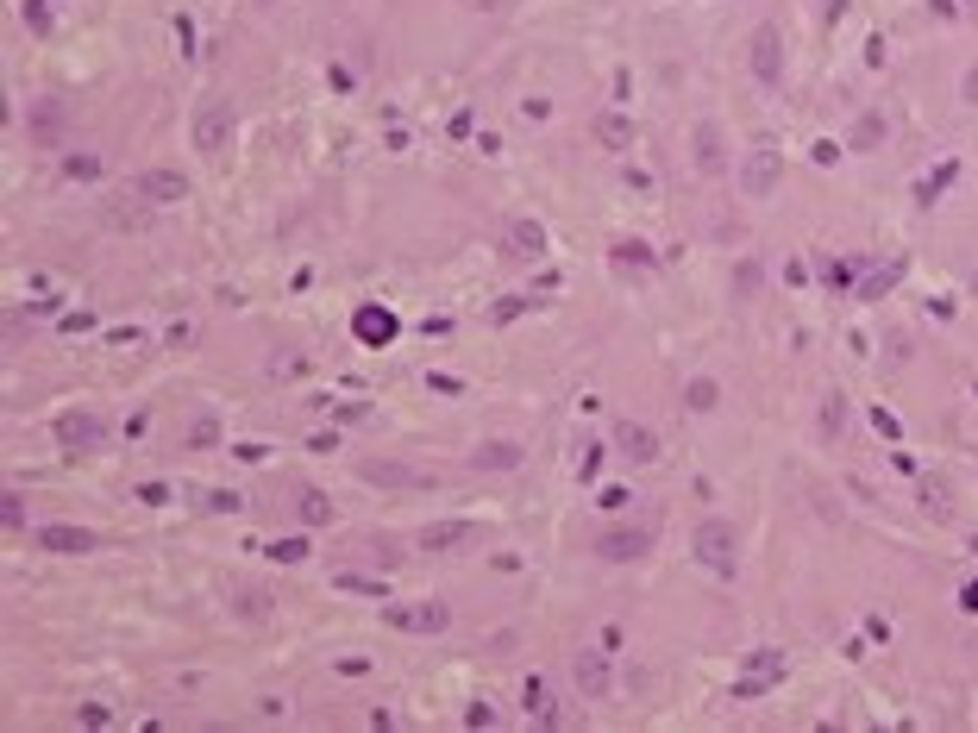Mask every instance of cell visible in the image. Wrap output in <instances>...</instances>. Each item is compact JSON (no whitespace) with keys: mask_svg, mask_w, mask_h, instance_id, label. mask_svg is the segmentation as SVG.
I'll return each instance as SVG.
<instances>
[{"mask_svg":"<svg viewBox=\"0 0 978 733\" xmlns=\"http://www.w3.org/2000/svg\"><path fill=\"white\" fill-rule=\"evenodd\" d=\"M784 32L772 26V19H759V26H753V38H747V69H753V76L765 82V88H778L784 82Z\"/></svg>","mask_w":978,"mask_h":733,"instance_id":"5b68a950","label":"cell"},{"mask_svg":"<svg viewBox=\"0 0 978 733\" xmlns=\"http://www.w3.org/2000/svg\"><path fill=\"white\" fill-rule=\"evenodd\" d=\"M690 145H696V170H703V176H721V170H728V138H721L715 120H696Z\"/></svg>","mask_w":978,"mask_h":733,"instance_id":"e0dca14e","label":"cell"},{"mask_svg":"<svg viewBox=\"0 0 978 733\" xmlns=\"http://www.w3.org/2000/svg\"><path fill=\"white\" fill-rule=\"evenodd\" d=\"M258 7H270V0H258Z\"/></svg>","mask_w":978,"mask_h":733,"instance_id":"f907efd6","label":"cell"},{"mask_svg":"<svg viewBox=\"0 0 978 733\" xmlns=\"http://www.w3.org/2000/svg\"><path fill=\"white\" fill-rule=\"evenodd\" d=\"M358 552H370L377 564H402V552H395V539H389V533H377V539H358Z\"/></svg>","mask_w":978,"mask_h":733,"instance_id":"d6a6232c","label":"cell"},{"mask_svg":"<svg viewBox=\"0 0 978 733\" xmlns=\"http://www.w3.org/2000/svg\"><path fill=\"white\" fill-rule=\"evenodd\" d=\"M101 170H107V163H101L95 151H69V157H63V176H69V182H101Z\"/></svg>","mask_w":978,"mask_h":733,"instance_id":"f1b7e54d","label":"cell"},{"mask_svg":"<svg viewBox=\"0 0 978 733\" xmlns=\"http://www.w3.org/2000/svg\"><path fill=\"white\" fill-rule=\"evenodd\" d=\"M872 427H878L884 439H897V433H903V427H897V414H884V408H872Z\"/></svg>","mask_w":978,"mask_h":733,"instance_id":"7bdbcfd3","label":"cell"},{"mask_svg":"<svg viewBox=\"0 0 978 733\" xmlns=\"http://www.w3.org/2000/svg\"><path fill=\"white\" fill-rule=\"evenodd\" d=\"M960 94H966V107H978V69H966V82H960Z\"/></svg>","mask_w":978,"mask_h":733,"instance_id":"7dc6e473","label":"cell"},{"mask_svg":"<svg viewBox=\"0 0 978 733\" xmlns=\"http://www.w3.org/2000/svg\"><path fill=\"white\" fill-rule=\"evenodd\" d=\"M778 182H784V157L772 145H753L747 157H740V195H747V201H765Z\"/></svg>","mask_w":978,"mask_h":733,"instance_id":"52a82bcc","label":"cell"},{"mask_svg":"<svg viewBox=\"0 0 978 733\" xmlns=\"http://www.w3.org/2000/svg\"><path fill=\"white\" fill-rule=\"evenodd\" d=\"M646 546H652L646 527H602L596 533V558H609V564H634V558H646Z\"/></svg>","mask_w":978,"mask_h":733,"instance_id":"5bb4252c","label":"cell"},{"mask_svg":"<svg viewBox=\"0 0 978 733\" xmlns=\"http://www.w3.org/2000/svg\"><path fill=\"white\" fill-rule=\"evenodd\" d=\"M19 13H26V26H32V32H51V26H57L51 0H26V7H19Z\"/></svg>","mask_w":978,"mask_h":733,"instance_id":"836d02e7","label":"cell"},{"mask_svg":"<svg viewBox=\"0 0 978 733\" xmlns=\"http://www.w3.org/2000/svg\"><path fill=\"white\" fill-rule=\"evenodd\" d=\"M615 452H621L627 464H659L665 445H659V433H652L646 420H615Z\"/></svg>","mask_w":978,"mask_h":733,"instance_id":"4fadbf2b","label":"cell"},{"mask_svg":"<svg viewBox=\"0 0 978 733\" xmlns=\"http://www.w3.org/2000/svg\"><path fill=\"white\" fill-rule=\"evenodd\" d=\"M884 138H891V120H884V113H859L853 132H847V151H853V157H872Z\"/></svg>","mask_w":978,"mask_h":733,"instance_id":"d6986e66","label":"cell"},{"mask_svg":"<svg viewBox=\"0 0 978 733\" xmlns=\"http://www.w3.org/2000/svg\"><path fill=\"white\" fill-rule=\"evenodd\" d=\"M0 520H7L13 533L26 527V495H19V489H0Z\"/></svg>","mask_w":978,"mask_h":733,"instance_id":"4dcf8cb0","label":"cell"},{"mask_svg":"<svg viewBox=\"0 0 978 733\" xmlns=\"http://www.w3.org/2000/svg\"><path fill=\"white\" fill-rule=\"evenodd\" d=\"M502 251L515 257V264H540V257L552 251V239H546V226H540V220H527V214H521V220H508V226H502Z\"/></svg>","mask_w":978,"mask_h":733,"instance_id":"7c38bea8","label":"cell"},{"mask_svg":"<svg viewBox=\"0 0 978 733\" xmlns=\"http://www.w3.org/2000/svg\"><path fill=\"white\" fill-rule=\"evenodd\" d=\"M960 608H966V614H978V577H972V583L960 589Z\"/></svg>","mask_w":978,"mask_h":733,"instance_id":"c3c4849f","label":"cell"},{"mask_svg":"<svg viewBox=\"0 0 978 733\" xmlns=\"http://www.w3.org/2000/svg\"><path fill=\"white\" fill-rule=\"evenodd\" d=\"M734 295H740V301H753V295H759V264H753V257L734 270Z\"/></svg>","mask_w":978,"mask_h":733,"instance_id":"e575fe53","label":"cell"},{"mask_svg":"<svg viewBox=\"0 0 978 733\" xmlns=\"http://www.w3.org/2000/svg\"><path fill=\"white\" fill-rule=\"evenodd\" d=\"M189 138H195V151H201L207 163H226L232 138H239V107H232L226 94H207V101L195 107V126H189Z\"/></svg>","mask_w":978,"mask_h":733,"instance_id":"6da1fadb","label":"cell"},{"mask_svg":"<svg viewBox=\"0 0 978 733\" xmlns=\"http://www.w3.org/2000/svg\"><path fill=\"white\" fill-rule=\"evenodd\" d=\"M684 408L690 414H715L721 408V383H715V376H690V383H684Z\"/></svg>","mask_w":978,"mask_h":733,"instance_id":"603a6c76","label":"cell"},{"mask_svg":"<svg viewBox=\"0 0 978 733\" xmlns=\"http://www.w3.org/2000/svg\"><path fill=\"white\" fill-rule=\"evenodd\" d=\"M26 138L44 151H63V138H69V101L63 94H38V101H26Z\"/></svg>","mask_w":978,"mask_h":733,"instance_id":"277c9868","label":"cell"},{"mask_svg":"<svg viewBox=\"0 0 978 733\" xmlns=\"http://www.w3.org/2000/svg\"><path fill=\"white\" fill-rule=\"evenodd\" d=\"M207 445H220V420L214 414H201L195 427H189V452H207Z\"/></svg>","mask_w":978,"mask_h":733,"instance_id":"f546056e","label":"cell"},{"mask_svg":"<svg viewBox=\"0 0 978 733\" xmlns=\"http://www.w3.org/2000/svg\"><path fill=\"white\" fill-rule=\"evenodd\" d=\"M295 514H301V527H326V520H333V495H326V489H301Z\"/></svg>","mask_w":978,"mask_h":733,"instance_id":"cb8c5ba5","label":"cell"},{"mask_svg":"<svg viewBox=\"0 0 978 733\" xmlns=\"http://www.w3.org/2000/svg\"><path fill=\"white\" fill-rule=\"evenodd\" d=\"M270 558H276V564H301V558H308V539H276Z\"/></svg>","mask_w":978,"mask_h":733,"instance_id":"8d00e7d4","label":"cell"},{"mask_svg":"<svg viewBox=\"0 0 978 733\" xmlns=\"http://www.w3.org/2000/svg\"><path fill=\"white\" fill-rule=\"evenodd\" d=\"M809 157H815V163H822V170H828V163H841V157H847V145H828V138H822V145H815Z\"/></svg>","mask_w":978,"mask_h":733,"instance_id":"60d3db41","label":"cell"},{"mask_svg":"<svg viewBox=\"0 0 978 733\" xmlns=\"http://www.w3.org/2000/svg\"><path fill=\"white\" fill-rule=\"evenodd\" d=\"M521 307H533V301H527V295H508V301L496 307V320H515V314H521Z\"/></svg>","mask_w":978,"mask_h":733,"instance_id":"f6af8a7d","label":"cell"},{"mask_svg":"<svg viewBox=\"0 0 978 733\" xmlns=\"http://www.w3.org/2000/svg\"><path fill=\"white\" fill-rule=\"evenodd\" d=\"M690 552H696V564H709L715 577H734V571H740V533H734V527H728L721 514L696 520V533H690Z\"/></svg>","mask_w":978,"mask_h":733,"instance_id":"7a4b0ae2","label":"cell"},{"mask_svg":"<svg viewBox=\"0 0 978 733\" xmlns=\"http://www.w3.org/2000/svg\"><path fill=\"white\" fill-rule=\"evenodd\" d=\"M132 195L151 201V207H176V201H189V176L170 170V163H157V170H138L132 176Z\"/></svg>","mask_w":978,"mask_h":733,"instance_id":"8fae6325","label":"cell"},{"mask_svg":"<svg viewBox=\"0 0 978 733\" xmlns=\"http://www.w3.org/2000/svg\"><path fill=\"white\" fill-rule=\"evenodd\" d=\"M521 458H527V445H515V439H483L471 458V470H521Z\"/></svg>","mask_w":978,"mask_h":733,"instance_id":"ac0fdd59","label":"cell"},{"mask_svg":"<svg viewBox=\"0 0 978 733\" xmlns=\"http://www.w3.org/2000/svg\"><path fill=\"white\" fill-rule=\"evenodd\" d=\"M627 502H634V495H627V489H602V508H609V514H621Z\"/></svg>","mask_w":978,"mask_h":733,"instance_id":"ee69618b","label":"cell"},{"mask_svg":"<svg viewBox=\"0 0 978 733\" xmlns=\"http://www.w3.org/2000/svg\"><path fill=\"white\" fill-rule=\"evenodd\" d=\"M596 138H602V145H609V151H634V120H627V113H602V120H596Z\"/></svg>","mask_w":978,"mask_h":733,"instance_id":"7402d4cb","label":"cell"},{"mask_svg":"<svg viewBox=\"0 0 978 733\" xmlns=\"http://www.w3.org/2000/svg\"><path fill=\"white\" fill-rule=\"evenodd\" d=\"M815 427H822V439H841V427H847V395H822V414H815Z\"/></svg>","mask_w":978,"mask_h":733,"instance_id":"83f0119b","label":"cell"},{"mask_svg":"<svg viewBox=\"0 0 978 733\" xmlns=\"http://www.w3.org/2000/svg\"><path fill=\"white\" fill-rule=\"evenodd\" d=\"M778 677H784V652H778V646H753V652H747V677H740L728 696H734V702H753V696L772 690Z\"/></svg>","mask_w":978,"mask_h":733,"instance_id":"30bf717a","label":"cell"},{"mask_svg":"<svg viewBox=\"0 0 978 733\" xmlns=\"http://www.w3.org/2000/svg\"><path fill=\"white\" fill-rule=\"evenodd\" d=\"M358 483H377V489H433L439 477H433V470H414V464H395V458H358Z\"/></svg>","mask_w":978,"mask_h":733,"instance_id":"9c48e42d","label":"cell"},{"mask_svg":"<svg viewBox=\"0 0 978 733\" xmlns=\"http://www.w3.org/2000/svg\"><path fill=\"white\" fill-rule=\"evenodd\" d=\"M207 508H214V514H232V508H245V495H239V489H214V495H207Z\"/></svg>","mask_w":978,"mask_h":733,"instance_id":"f35d334b","label":"cell"},{"mask_svg":"<svg viewBox=\"0 0 978 733\" xmlns=\"http://www.w3.org/2000/svg\"><path fill=\"white\" fill-rule=\"evenodd\" d=\"M489 721H496V715H489L483 702H471V708H464V727H489Z\"/></svg>","mask_w":978,"mask_h":733,"instance_id":"bcb514c9","label":"cell"},{"mask_svg":"<svg viewBox=\"0 0 978 733\" xmlns=\"http://www.w3.org/2000/svg\"><path fill=\"white\" fill-rule=\"evenodd\" d=\"M427 389H439V395H464V383H458V376H439V370L427 376Z\"/></svg>","mask_w":978,"mask_h":733,"instance_id":"b9f144b4","label":"cell"},{"mask_svg":"<svg viewBox=\"0 0 978 733\" xmlns=\"http://www.w3.org/2000/svg\"><path fill=\"white\" fill-rule=\"evenodd\" d=\"M464 7H483V13H502L508 0H464Z\"/></svg>","mask_w":978,"mask_h":733,"instance_id":"681fc988","label":"cell"},{"mask_svg":"<svg viewBox=\"0 0 978 733\" xmlns=\"http://www.w3.org/2000/svg\"><path fill=\"white\" fill-rule=\"evenodd\" d=\"M138 502H145V508H163V502H170V483H138Z\"/></svg>","mask_w":978,"mask_h":733,"instance_id":"ab89813d","label":"cell"},{"mask_svg":"<svg viewBox=\"0 0 978 733\" xmlns=\"http://www.w3.org/2000/svg\"><path fill=\"white\" fill-rule=\"evenodd\" d=\"M333 583L345 589V596H370V602H389V583H383V577H370V571H339Z\"/></svg>","mask_w":978,"mask_h":733,"instance_id":"4316f807","label":"cell"},{"mask_svg":"<svg viewBox=\"0 0 978 733\" xmlns=\"http://www.w3.org/2000/svg\"><path fill=\"white\" fill-rule=\"evenodd\" d=\"M571 683H577V696H584V702H602V696L615 690V646H577Z\"/></svg>","mask_w":978,"mask_h":733,"instance_id":"3957f363","label":"cell"},{"mask_svg":"<svg viewBox=\"0 0 978 733\" xmlns=\"http://www.w3.org/2000/svg\"><path fill=\"white\" fill-rule=\"evenodd\" d=\"M471 539H477L471 520H433V527H421V539H414V546H421L427 558H446V552H458V546H471Z\"/></svg>","mask_w":978,"mask_h":733,"instance_id":"2e32d148","label":"cell"},{"mask_svg":"<svg viewBox=\"0 0 978 733\" xmlns=\"http://www.w3.org/2000/svg\"><path fill=\"white\" fill-rule=\"evenodd\" d=\"M916 508H922L928 520H941V527H947V520H953V489H947L941 477H922V483H916Z\"/></svg>","mask_w":978,"mask_h":733,"instance_id":"ffe728a7","label":"cell"},{"mask_svg":"<svg viewBox=\"0 0 978 733\" xmlns=\"http://www.w3.org/2000/svg\"><path fill=\"white\" fill-rule=\"evenodd\" d=\"M972 395H978V383H972Z\"/></svg>","mask_w":978,"mask_h":733,"instance_id":"816d5d0a","label":"cell"},{"mask_svg":"<svg viewBox=\"0 0 978 733\" xmlns=\"http://www.w3.org/2000/svg\"><path fill=\"white\" fill-rule=\"evenodd\" d=\"M953 176H960V170H953V163H941V170H935V176H928V182L916 188V201H922V207H928V201H941V188H947Z\"/></svg>","mask_w":978,"mask_h":733,"instance_id":"1f68e13d","label":"cell"},{"mask_svg":"<svg viewBox=\"0 0 978 733\" xmlns=\"http://www.w3.org/2000/svg\"><path fill=\"white\" fill-rule=\"evenodd\" d=\"M897 276H903V257H891V264H884V270H872V276H859V301H878V295H891L897 289Z\"/></svg>","mask_w":978,"mask_h":733,"instance_id":"d4e9b609","label":"cell"},{"mask_svg":"<svg viewBox=\"0 0 978 733\" xmlns=\"http://www.w3.org/2000/svg\"><path fill=\"white\" fill-rule=\"evenodd\" d=\"M609 257H615V270H634V276L652 270V245H646V239H615Z\"/></svg>","mask_w":978,"mask_h":733,"instance_id":"484cf974","label":"cell"},{"mask_svg":"<svg viewBox=\"0 0 978 733\" xmlns=\"http://www.w3.org/2000/svg\"><path fill=\"white\" fill-rule=\"evenodd\" d=\"M151 220V201L145 207H107V226H145Z\"/></svg>","mask_w":978,"mask_h":733,"instance_id":"d590c367","label":"cell"},{"mask_svg":"<svg viewBox=\"0 0 978 733\" xmlns=\"http://www.w3.org/2000/svg\"><path fill=\"white\" fill-rule=\"evenodd\" d=\"M383 621L395 627V633H446L452 627V608L446 602H383Z\"/></svg>","mask_w":978,"mask_h":733,"instance_id":"8992f818","label":"cell"},{"mask_svg":"<svg viewBox=\"0 0 978 733\" xmlns=\"http://www.w3.org/2000/svg\"><path fill=\"white\" fill-rule=\"evenodd\" d=\"M57 445L63 452H101L107 445V420L101 414H88V408H69V414H57Z\"/></svg>","mask_w":978,"mask_h":733,"instance_id":"ba28073f","label":"cell"},{"mask_svg":"<svg viewBox=\"0 0 978 733\" xmlns=\"http://www.w3.org/2000/svg\"><path fill=\"white\" fill-rule=\"evenodd\" d=\"M602 458H609V452H602V445H584V458H577V483H596Z\"/></svg>","mask_w":978,"mask_h":733,"instance_id":"74e56055","label":"cell"},{"mask_svg":"<svg viewBox=\"0 0 978 733\" xmlns=\"http://www.w3.org/2000/svg\"><path fill=\"white\" fill-rule=\"evenodd\" d=\"M352 333H358L364 345H389V339H395V314H389V307H358Z\"/></svg>","mask_w":978,"mask_h":733,"instance_id":"44dd1931","label":"cell"},{"mask_svg":"<svg viewBox=\"0 0 978 733\" xmlns=\"http://www.w3.org/2000/svg\"><path fill=\"white\" fill-rule=\"evenodd\" d=\"M38 546H44V552H57V558H88V552L101 546V539L88 533V527H69V520H51V527H38Z\"/></svg>","mask_w":978,"mask_h":733,"instance_id":"9a60e30c","label":"cell"}]
</instances>
